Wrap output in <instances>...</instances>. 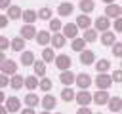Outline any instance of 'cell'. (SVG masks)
Returning <instances> with one entry per match:
<instances>
[{"label": "cell", "mask_w": 122, "mask_h": 114, "mask_svg": "<svg viewBox=\"0 0 122 114\" xmlns=\"http://www.w3.org/2000/svg\"><path fill=\"white\" fill-rule=\"evenodd\" d=\"M111 84H112V80H111V76H109L107 72H99V74L95 76V86H97L99 89H109Z\"/></svg>", "instance_id": "obj_1"}, {"label": "cell", "mask_w": 122, "mask_h": 114, "mask_svg": "<svg viewBox=\"0 0 122 114\" xmlns=\"http://www.w3.org/2000/svg\"><path fill=\"white\" fill-rule=\"evenodd\" d=\"M53 63H55V66H57L59 70H69V68H71V57H69V55H65V53L55 55Z\"/></svg>", "instance_id": "obj_2"}, {"label": "cell", "mask_w": 122, "mask_h": 114, "mask_svg": "<svg viewBox=\"0 0 122 114\" xmlns=\"http://www.w3.org/2000/svg\"><path fill=\"white\" fill-rule=\"evenodd\" d=\"M0 72H2V74H6V76L15 74V72H17V63H15L13 59H6V61L0 65Z\"/></svg>", "instance_id": "obj_3"}, {"label": "cell", "mask_w": 122, "mask_h": 114, "mask_svg": "<svg viewBox=\"0 0 122 114\" xmlns=\"http://www.w3.org/2000/svg\"><path fill=\"white\" fill-rule=\"evenodd\" d=\"M74 82H76V86H78V87L86 89V87H90V86H92V76H90V74H86V72H80V74H74Z\"/></svg>", "instance_id": "obj_4"}, {"label": "cell", "mask_w": 122, "mask_h": 114, "mask_svg": "<svg viewBox=\"0 0 122 114\" xmlns=\"http://www.w3.org/2000/svg\"><path fill=\"white\" fill-rule=\"evenodd\" d=\"M109 91L107 89H99V91H95L93 95H92V101L95 103V104H107V101H109Z\"/></svg>", "instance_id": "obj_5"}, {"label": "cell", "mask_w": 122, "mask_h": 114, "mask_svg": "<svg viewBox=\"0 0 122 114\" xmlns=\"http://www.w3.org/2000/svg\"><path fill=\"white\" fill-rule=\"evenodd\" d=\"M122 15V8L118 6V4H109L107 6V10H105V17H109V19H116V17H120Z\"/></svg>", "instance_id": "obj_6"}, {"label": "cell", "mask_w": 122, "mask_h": 114, "mask_svg": "<svg viewBox=\"0 0 122 114\" xmlns=\"http://www.w3.org/2000/svg\"><path fill=\"white\" fill-rule=\"evenodd\" d=\"M6 110L8 112H19V108H21V101L17 99V97H6Z\"/></svg>", "instance_id": "obj_7"}, {"label": "cell", "mask_w": 122, "mask_h": 114, "mask_svg": "<svg viewBox=\"0 0 122 114\" xmlns=\"http://www.w3.org/2000/svg\"><path fill=\"white\" fill-rule=\"evenodd\" d=\"M65 36L61 34V32H53V36H50V44H51V48H55V49H61L63 46H65Z\"/></svg>", "instance_id": "obj_8"}, {"label": "cell", "mask_w": 122, "mask_h": 114, "mask_svg": "<svg viewBox=\"0 0 122 114\" xmlns=\"http://www.w3.org/2000/svg\"><path fill=\"white\" fill-rule=\"evenodd\" d=\"M74 99H76V103H78V104L86 106L88 103H92V93H90V91H86V89H82V91L74 93Z\"/></svg>", "instance_id": "obj_9"}, {"label": "cell", "mask_w": 122, "mask_h": 114, "mask_svg": "<svg viewBox=\"0 0 122 114\" xmlns=\"http://www.w3.org/2000/svg\"><path fill=\"white\" fill-rule=\"evenodd\" d=\"M40 104H42L44 110H53L55 104H57V99H55L53 95H44V97L40 99Z\"/></svg>", "instance_id": "obj_10"}, {"label": "cell", "mask_w": 122, "mask_h": 114, "mask_svg": "<svg viewBox=\"0 0 122 114\" xmlns=\"http://www.w3.org/2000/svg\"><path fill=\"white\" fill-rule=\"evenodd\" d=\"M76 34H78V27L74 25V23H67V25H63V36L65 38H76Z\"/></svg>", "instance_id": "obj_11"}, {"label": "cell", "mask_w": 122, "mask_h": 114, "mask_svg": "<svg viewBox=\"0 0 122 114\" xmlns=\"http://www.w3.org/2000/svg\"><path fill=\"white\" fill-rule=\"evenodd\" d=\"M109 27H111V19H109V17L101 15V17H97V19H95V30L105 32V30H109Z\"/></svg>", "instance_id": "obj_12"}, {"label": "cell", "mask_w": 122, "mask_h": 114, "mask_svg": "<svg viewBox=\"0 0 122 114\" xmlns=\"http://www.w3.org/2000/svg\"><path fill=\"white\" fill-rule=\"evenodd\" d=\"M34 36H36L34 25H25V27H21V38H23V40H32Z\"/></svg>", "instance_id": "obj_13"}, {"label": "cell", "mask_w": 122, "mask_h": 114, "mask_svg": "<svg viewBox=\"0 0 122 114\" xmlns=\"http://www.w3.org/2000/svg\"><path fill=\"white\" fill-rule=\"evenodd\" d=\"M50 36H51V34H50L48 30H36L34 40H36V44H40V46H44V48H46V46L50 44Z\"/></svg>", "instance_id": "obj_14"}, {"label": "cell", "mask_w": 122, "mask_h": 114, "mask_svg": "<svg viewBox=\"0 0 122 114\" xmlns=\"http://www.w3.org/2000/svg\"><path fill=\"white\" fill-rule=\"evenodd\" d=\"M95 61V53L92 49H82L80 51V63L82 65H92Z\"/></svg>", "instance_id": "obj_15"}, {"label": "cell", "mask_w": 122, "mask_h": 114, "mask_svg": "<svg viewBox=\"0 0 122 114\" xmlns=\"http://www.w3.org/2000/svg\"><path fill=\"white\" fill-rule=\"evenodd\" d=\"M59 82H61L63 86L74 84V72H71V70H61V72H59Z\"/></svg>", "instance_id": "obj_16"}, {"label": "cell", "mask_w": 122, "mask_h": 114, "mask_svg": "<svg viewBox=\"0 0 122 114\" xmlns=\"http://www.w3.org/2000/svg\"><path fill=\"white\" fill-rule=\"evenodd\" d=\"M72 11H74V6H72L71 2H61L59 8H57V13H59L61 17H67V15H71Z\"/></svg>", "instance_id": "obj_17"}, {"label": "cell", "mask_w": 122, "mask_h": 114, "mask_svg": "<svg viewBox=\"0 0 122 114\" xmlns=\"http://www.w3.org/2000/svg\"><path fill=\"white\" fill-rule=\"evenodd\" d=\"M107 104H109V110L111 112H120L122 110V99L120 97H109Z\"/></svg>", "instance_id": "obj_18"}, {"label": "cell", "mask_w": 122, "mask_h": 114, "mask_svg": "<svg viewBox=\"0 0 122 114\" xmlns=\"http://www.w3.org/2000/svg\"><path fill=\"white\" fill-rule=\"evenodd\" d=\"M78 8H80V11H84V15H88L90 11L95 10V2L93 0H80L78 2Z\"/></svg>", "instance_id": "obj_19"}, {"label": "cell", "mask_w": 122, "mask_h": 114, "mask_svg": "<svg viewBox=\"0 0 122 114\" xmlns=\"http://www.w3.org/2000/svg\"><path fill=\"white\" fill-rule=\"evenodd\" d=\"M21 19L25 21V25H32V23H34L38 17H36V11H32V10H23Z\"/></svg>", "instance_id": "obj_20"}, {"label": "cell", "mask_w": 122, "mask_h": 114, "mask_svg": "<svg viewBox=\"0 0 122 114\" xmlns=\"http://www.w3.org/2000/svg\"><path fill=\"white\" fill-rule=\"evenodd\" d=\"M74 25H76L78 28H84V30H86V28H90V27H92V19H90L88 15H84V13H82V15H78V17H76V23H74Z\"/></svg>", "instance_id": "obj_21"}, {"label": "cell", "mask_w": 122, "mask_h": 114, "mask_svg": "<svg viewBox=\"0 0 122 114\" xmlns=\"http://www.w3.org/2000/svg\"><path fill=\"white\" fill-rule=\"evenodd\" d=\"M114 42H116V36H114L112 30H105V32L101 34V44H103V46H112Z\"/></svg>", "instance_id": "obj_22"}, {"label": "cell", "mask_w": 122, "mask_h": 114, "mask_svg": "<svg viewBox=\"0 0 122 114\" xmlns=\"http://www.w3.org/2000/svg\"><path fill=\"white\" fill-rule=\"evenodd\" d=\"M25 40L21 38V36H17V38H13V40H10V48L13 49V51H25Z\"/></svg>", "instance_id": "obj_23"}, {"label": "cell", "mask_w": 122, "mask_h": 114, "mask_svg": "<svg viewBox=\"0 0 122 114\" xmlns=\"http://www.w3.org/2000/svg\"><path fill=\"white\" fill-rule=\"evenodd\" d=\"M23 87L36 89L38 87V76H27V78H23Z\"/></svg>", "instance_id": "obj_24"}, {"label": "cell", "mask_w": 122, "mask_h": 114, "mask_svg": "<svg viewBox=\"0 0 122 114\" xmlns=\"http://www.w3.org/2000/svg\"><path fill=\"white\" fill-rule=\"evenodd\" d=\"M10 86L13 87V89H21L23 87V76L21 74H11V78H10Z\"/></svg>", "instance_id": "obj_25"}, {"label": "cell", "mask_w": 122, "mask_h": 114, "mask_svg": "<svg viewBox=\"0 0 122 114\" xmlns=\"http://www.w3.org/2000/svg\"><path fill=\"white\" fill-rule=\"evenodd\" d=\"M21 13H23V10H21V8H17V6H10V8H8L6 17H8V19H19V17H21Z\"/></svg>", "instance_id": "obj_26"}, {"label": "cell", "mask_w": 122, "mask_h": 114, "mask_svg": "<svg viewBox=\"0 0 122 114\" xmlns=\"http://www.w3.org/2000/svg\"><path fill=\"white\" fill-rule=\"evenodd\" d=\"M82 40H84L86 44H88V42H95V40H97V30H95V28H86Z\"/></svg>", "instance_id": "obj_27"}, {"label": "cell", "mask_w": 122, "mask_h": 114, "mask_svg": "<svg viewBox=\"0 0 122 114\" xmlns=\"http://www.w3.org/2000/svg\"><path fill=\"white\" fill-rule=\"evenodd\" d=\"M53 59H55L53 48H44V51H42V61L48 65V63H53Z\"/></svg>", "instance_id": "obj_28"}, {"label": "cell", "mask_w": 122, "mask_h": 114, "mask_svg": "<svg viewBox=\"0 0 122 114\" xmlns=\"http://www.w3.org/2000/svg\"><path fill=\"white\" fill-rule=\"evenodd\" d=\"M95 68H97V72H109L111 70V61L109 59H101V61L95 63Z\"/></svg>", "instance_id": "obj_29"}, {"label": "cell", "mask_w": 122, "mask_h": 114, "mask_svg": "<svg viewBox=\"0 0 122 114\" xmlns=\"http://www.w3.org/2000/svg\"><path fill=\"white\" fill-rule=\"evenodd\" d=\"M32 66H34V76H44L46 74V63L44 61H34Z\"/></svg>", "instance_id": "obj_30"}, {"label": "cell", "mask_w": 122, "mask_h": 114, "mask_svg": "<svg viewBox=\"0 0 122 114\" xmlns=\"http://www.w3.org/2000/svg\"><path fill=\"white\" fill-rule=\"evenodd\" d=\"M71 48L74 49V51H82V49H86V42L82 40V38H72V42H71Z\"/></svg>", "instance_id": "obj_31"}, {"label": "cell", "mask_w": 122, "mask_h": 114, "mask_svg": "<svg viewBox=\"0 0 122 114\" xmlns=\"http://www.w3.org/2000/svg\"><path fill=\"white\" fill-rule=\"evenodd\" d=\"M21 63H23L25 66L32 65V63H34V53H32V51H23V53H21Z\"/></svg>", "instance_id": "obj_32"}, {"label": "cell", "mask_w": 122, "mask_h": 114, "mask_svg": "<svg viewBox=\"0 0 122 114\" xmlns=\"http://www.w3.org/2000/svg\"><path fill=\"white\" fill-rule=\"evenodd\" d=\"M61 99H63L65 103L74 101V91H72L71 87H63V89H61Z\"/></svg>", "instance_id": "obj_33"}, {"label": "cell", "mask_w": 122, "mask_h": 114, "mask_svg": "<svg viewBox=\"0 0 122 114\" xmlns=\"http://www.w3.org/2000/svg\"><path fill=\"white\" fill-rule=\"evenodd\" d=\"M38 103H40V99H38V95H34V93H29V95L25 97V104L30 106V108H34Z\"/></svg>", "instance_id": "obj_34"}, {"label": "cell", "mask_w": 122, "mask_h": 114, "mask_svg": "<svg viewBox=\"0 0 122 114\" xmlns=\"http://www.w3.org/2000/svg\"><path fill=\"white\" fill-rule=\"evenodd\" d=\"M38 87H40L42 91H46V93H48V91L51 89V80H50V78H46V76H42V80H38Z\"/></svg>", "instance_id": "obj_35"}, {"label": "cell", "mask_w": 122, "mask_h": 114, "mask_svg": "<svg viewBox=\"0 0 122 114\" xmlns=\"http://www.w3.org/2000/svg\"><path fill=\"white\" fill-rule=\"evenodd\" d=\"M36 17L38 19H51V10L50 8H42V10H38V13H36Z\"/></svg>", "instance_id": "obj_36"}, {"label": "cell", "mask_w": 122, "mask_h": 114, "mask_svg": "<svg viewBox=\"0 0 122 114\" xmlns=\"http://www.w3.org/2000/svg\"><path fill=\"white\" fill-rule=\"evenodd\" d=\"M61 27H63V25H61L59 19H50V30H51V32H59Z\"/></svg>", "instance_id": "obj_37"}, {"label": "cell", "mask_w": 122, "mask_h": 114, "mask_svg": "<svg viewBox=\"0 0 122 114\" xmlns=\"http://www.w3.org/2000/svg\"><path fill=\"white\" fill-rule=\"evenodd\" d=\"M111 48H112V55L114 57H122V42H114Z\"/></svg>", "instance_id": "obj_38"}, {"label": "cell", "mask_w": 122, "mask_h": 114, "mask_svg": "<svg viewBox=\"0 0 122 114\" xmlns=\"http://www.w3.org/2000/svg\"><path fill=\"white\" fill-rule=\"evenodd\" d=\"M111 80L116 82V84H120V82H122V70H114V72L111 74Z\"/></svg>", "instance_id": "obj_39"}, {"label": "cell", "mask_w": 122, "mask_h": 114, "mask_svg": "<svg viewBox=\"0 0 122 114\" xmlns=\"http://www.w3.org/2000/svg\"><path fill=\"white\" fill-rule=\"evenodd\" d=\"M10 48V40L6 38V36H0V51H4V49H8Z\"/></svg>", "instance_id": "obj_40"}, {"label": "cell", "mask_w": 122, "mask_h": 114, "mask_svg": "<svg viewBox=\"0 0 122 114\" xmlns=\"http://www.w3.org/2000/svg\"><path fill=\"white\" fill-rule=\"evenodd\" d=\"M112 27H114V30H116V32H122V17H116V19H114V23H112Z\"/></svg>", "instance_id": "obj_41"}, {"label": "cell", "mask_w": 122, "mask_h": 114, "mask_svg": "<svg viewBox=\"0 0 122 114\" xmlns=\"http://www.w3.org/2000/svg\"><path fill=\"white\" fill-rule=\"evenodd\" d=\"M6 86H10V78L6 74H0V87H6Z\"/></svg>", "instance_id": "obj_42"}, {"label": "cell", "mask_w": 122, "mask_h": 114, "mask_svg": "<svg viewBox=\"0 0 122 114\" xmlns=\"http://www.w3.org/2000/svg\"><path fill=\"white\" fill-rule=\"evenodd\" d=\"M8 21H10V19H8L6 15H0V28H6V27H8Z\"/></svg>", "instance_id": "obj_43"}, {"label": "cell", "mask_w": 122, "mask_h": 114, "mask_svg": "<svg viewBox=\"0 0 122 114\" xmlns=\"http://www.w3.org/2000/svg\"><path fill=\"white\" fill-rule=\"evenodd\" d=\"M11 4H10V0H0V10H8Z\"/></svg>", "instance_id": "obj_44"}, {"label": "cell", "mask_w": 122, "mask_h": 114, "mask_svg": "<svg viewBox=\"0 0 122 114\" xmlns=\"http://www.w3.org/2000/svg\"><path fill=\"white\" fill-rule=\"evenodd\" d=\"M76 114H92V110H90V108H86V106H80Z\"/></svg>", "instance_id": "obj_45"}, {"label": "cell", "mask_w": 122, "mask_h": 114, "mask_svg": "<svg viewBox=\"0 0 122 114\" xmlns=\"http://www.w3.org/2000/svg\"><path fill=\"white\" fill-rule=\"evenodd\" d=\"M21 114H36V112H34V108H30V106H27L25 110H21Z\"/></svg>", "instance_id": "obj_46"}, {"label": "cell", "mask_w": 122, "mask_h": 114, "mask_svg": "<svg viewBox=\"0 0 122 114\" xmlns=\"http://www.w3.org/2000/svg\"><path fill=\"white\" fill-rule=\"evenodd\" d=\"M6 112H8V110H6V106L0 103V114H6Z\"/></svg>", "instance_id": "obj_47"}, {"label": "cell", "mask_w": 122, "mask_h": 114, "mask_svg": "<svg viewBox=\"0 0 122 114\" xmlns=\"http://www.w3.org/2000/svg\"><path fill=\"white\" fill-rule=\"evenodd\" d=\"M4 101H6V95H4V91L0 89V103H4Z\"/></svg>", "instance_id": "obj_48"}, {"label": "cell", "mask_w": 122, "mask_h": 114, "mask_svg": "<svg viewBox=\"0 0 122 114\" xmlns=\"http://www.w3.org/2000/svg\"><path fill=\"white\" fill-rule=\"evenodd\" d=\"M6 61V55H4V51H0V65Z\"/></svg>", "instance_id": "obj_49"}, {"label": "cell", "mask_w": 122, "mask_h": 114, "mask_svg": "<svg viewBox=\"0 0 122 114\" xmlns=\"http://www.w3.org/2000/svg\"><path fill=\"white\" fill-rule=\"evenodd\" d=\"M101 2H103L105 6H109V4H114V0H101Z\"/></svg>", "instance_id": "obj_50"}, {"label": "cell", "mask_w": 122, "mask_h": 114, "mask_svg": "<svg viewBox=\"0 0 122 114\" xmlns=\"http://www.w3.org/2000/svg\"><path fill=\"white\" fill-rule=\"evenodd\" d=\"M40 114H50V110H44V112H40Z\"/></svg>", "instance_id": "obj_51"}, {"label": "cell", "mask_w": 122, "mask_h": 114, "mask_svg": "<svg viewBox=\"0 0 122 114\" xmlns=\"http://www.w3.org/2000/svg\"><path fill=\"white\" fill-rule=\"evenodd\" d=\"M95 114H101V112H95Z\"/></svg>", "instance_id": "obj_52"}, {"label": "cell", "mask_w": 122, "mask_h": 114, "mask_svg": "<svg viewBox=\"0 0 122 114\" xmlns=\"http://www.w3.org/2000/svg\"><path fill=\"white\" fill-rule=\"evenodd\" d=\"M57 114H61V112H57Z\"/></svg>", "instance_id": "obj_53"}]
</instances>
